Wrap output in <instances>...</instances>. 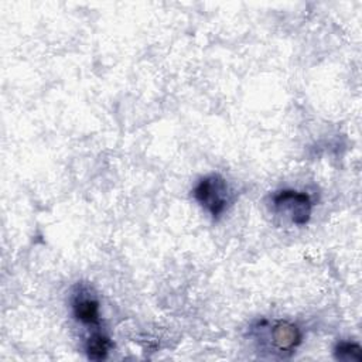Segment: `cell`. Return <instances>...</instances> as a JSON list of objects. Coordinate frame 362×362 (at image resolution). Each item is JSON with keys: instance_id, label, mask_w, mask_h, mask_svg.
<instances>
[{"instance_id": "1", "label": "cell", "mask_w": 362, "mask_h": 362, "mask_svg": "<svg viewBox=\"0 0 362 362\" xmlns=\"http://www.w3.org/2000/svg\"><path fill=\"white\" fill-rule=\"evenodd\" d=\"M197 202L209 212L212 218H219L229 201H230V189L226 180L216 173L205 175L198 181L192 191Z\"/></svg>"}, {"instance_id": "2", "label": "cell", "mask_w": 362, "mask_h": 362, "mask_svg": "<svg viewBox=\"0 0 362 362\" xmlns=\"http://www.w3.org/2000/svg\"><path fill=\"white\" fill-rule=\"evenodd\" d=\"M272 204L274 211L290 219L297 226L305 225L313 212V202L308 194L296 189H280L273 194Z\"/></svg>"}, {"instance_id": "3", "label": "cell", "mask_w": 362, "mask_h": 362, "mask_svg": "<svg viewBox=\"0 0 362 362\" xmlns=\"http://www.w3.org/2000/svg\"><path fill=\"white\" fill-rule=\"evenodd\" d=\"M72 314L76 321L85 325H99L100 313H99V301L95 297L90 287L85 284H76L75 291L71 298Z\"/></svg>"}, {"instance_id": "4", "label": "cell", "mask_w": 362, "mask_h": 362, "mask_svg": "<svg viewBox=\"0 0 362 362\" xmlns=\"http://www.w3.org/2000/svg\"><path fill=\"white\" fill-rule=\"evenodd\" d=\"M269 339L279 354H291L301 344L300 328L286 320H277L269 328Z\"/></svg>"}, {"instance_id": "5", "label": "cell", "mask_w": 362, "mask_h": 362, "mask_svg": "<svg viewBox=\"0 0 362 362\" xmlns=\"http://www.w3.org/2000/svg\"><path fill=\"white\" fill-rule=\"evenodd\" d=\"M113 344L109 337L102 332H93L85 342V352L89 359L102 361L107 356Z\"/></svg>"}, {"instance_id": "6", "label": "cell", "mask_w": 362, "mask_h": 362, "mask_svg": "<svg viewBox=\"0 0 362 362\" xmlns=\"http://www.w3.org/2000/svg\"><path fill=\"white\" fill-rule=\"evenodd\" d=\"M335 358L339 361H361L362 359V348L356 342L341 341L335 346Z\"/></svg>"}]
</instances>
